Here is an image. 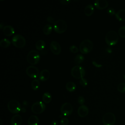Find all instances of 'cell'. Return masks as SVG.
<instances>
[{
	"mask_svg": "<svg viewBox=\"0 0 125 125\" xmlns=\"http://www.w3.org/2000/svg\"><path fill=\"white\" fill-rule=\"evenodd\" d=\"M119 41V35L114 31L111 30L108 31L105 37V41L108 45L112 46L117 44Z\"/></svg>",
	"mask_w": 125,
	"mask_h": 125,
	"instance_id": "cell-1",
	"label": "cell"
},
{
	"mask_svg": "<svg viewBox=\"0 0 125 125\" xmlns=\"http://www.w3.org/2000/svg\"><path fill=\"white\" fill-rule=\"evenodd\" d=\"M93 48V42L89 39L83 40L79 46V50L82 54H87L90 52Z\"/></svg>",
	"mask_w": 125,
	"mask_h": 125,
	"instance_id": "cell-2",
	"label": "cell"
},
{
	"mask_svg": "<svg viewBox=\"0 0 125 125\" xmlns=\"http://www.w3.org/2000/svg\"><path fill=\"white\" fill-rule=\"evenodd\" d=\"M26 59L27 62L32 65L37 64L40 59L39 52L35 50H30L27 54Z\"/></svg>",
	"mask_w": 125,
	"mask_h": 125,
	"instance_id": "cell-3",
	"label": "cell"
},
{
	"mask_svg": "<svg viewBox=\"0 0 125 125\" xmlns=\"http://www.w3.org/2000/svg\"><path fill=\"white\" fill-rule=\"evenodd\" d=\"M67 23L62 19H59L55 21L53 24V28L57 33H62L67 29Z\"/></svg>",
	"mask_w": 125,
	"mask_h": 125,
	"instance_id": "cell-4",
	"label": "cell"
},
{
	"mask_svg": "<svg viewBox=\"0 0 125 125\" xmlns=\"http://www.w3.org/2000/svg\"><path fill=\"white\" fill-rule=\"evenodd\" d=\"M85 71L84 68L80 65L73 66L71 70V75L76 79H81L85 76Z\"/></svg>",
	"mask_w": 125,
	"mask_h": 125,
	"instance_id": "cell-5",
	"label": "cell"
},
{
	"mask_svg": "<svg viewBox=\"0 0 125 125\" xmlns=\"http://www.w3.org/2000/svg\"><path fill=\"white\" fill-rule=\"evenodd\" d=\"M7 108L8 110L13 114L18 113L21 111V108L19 102L15 99L11 100L8 102Z\"/></svg>",
	"mask_w": 125,
	"mask_h": 125,
	"instance_id": "cell-6",
	"label": "cell"
},
{
	"mask_svg": "<svg viewBox=\"0 0 125 125\" xmlns=\"http://www.w3.org/2000/svg\"><path fill=\"white\" fill-rule=\"evenodd\" d=\"M12 43L16 47H23L26 43L24 37L21 34H15L12 38Z\"/></svg>",
	"mask_w": 125,
	"mask_h": 125,
	"instance_id": "cell-7",
	"label": "cell"
},
{
	"mask_svg": "<svg viewBox=\"0 0 125 125\" xmlns=\"http://www.w3.org/2000/svg\"><path fill=\"white\" fill-rule=\"evenodd\" d=\"M45 104L42 101H38L33 104L31 106V111L35 114L42 113L45 109Z\"/></svg>",
	"mask_w": 125,
	"mask_h": 125,
	"instance_id": "cell-8",
	"label": "cell"
},
{
	"mask_svg": "<svg viewBox=\"0 0 125 125\" xmlns=\"http://www.w3.org/2000/svg\"><path fill=\"white\" fill-rule=\"evenodd\" d=\"M104 125H114L116 122L115 115L111 112L105 113L102 119Z\"/></svg>",
	"mask_w": 125,
	"mask_h": 125,
	"instance_id": "cell-9",
	"label": "cell"
},
{
	"mask_svg": "<svg viewBox=\"0 0 125 125\" xmlns=\"http://www.w3.org/2000/svg\"><path fill=\"white\" fill-rule=\"evenodd\" d=\"M26 73L30 78L34 79L39 76V70L38 68L34 65H30L26 68Z\"/></svg>",
	"mask_w": 125,
	"mask_h": 125,
	"instance_id": "cell-10",
	"label": "cell"
},
{
	"mask_svg": "<svg viewBox=\"0 0 125 125\" xmlns=\"http://www.w3.org/2000/svg\"><path fill=\"white\" fill-rule=\"evenodd\" d=\"M73 110V108L71 104L67 102L63 103L61 107V112L64 116H68L71 115Z\"/></svg>",
	"mask_w": 125,
	"mask_h": 125,
	"instance_id": "cell-11",
	"label": "cell"
},
{
	"mask_svg": "<svg viewBox=\"0 0 125 125\" xmlns=\"http://www.w3.org/2000/svg\"><path fill=\"white\" fill-rule=\"evenodd\" d=\"M50 48L51 52L55 55H59L61 51V47L59 42L55 41H52L50 44Z\"/></svg>",
	"mask_w": 125,
	"mask_h": 125,
	"instance_id": "cell-12",
	"label": "cell"
},
{
	"mask_svg": "<svg viewBox=\"0 0 125 125\" xmlns=\"http://www.w3.org/2000/svg\"><path fill=\"white\" fill-rule=\"evenodd\" d=\"M77 112L80 117H85L89 113V109L86 105L84 104L81 105L79 107Z\"/></svg>",
	"mask_w": 125,
	"mask_h": 125,
	"instance_id": "cell-13",
	"label": "cell"
},
{
	"mask_svg": "<svg viewBox=\"0 0 125 125\" xmlns=\"http://www.w3.org/2000/svg\"><path fill=\"white\" fill-rule=\"evenodd\" d=\"M94 4L97 9H104L108 6V3L106 0H96Z\"/></svg>",
	"mask_w": 125,
	"mask_h": 125,
	"instance_id": "cell-14",
	"label": "cell"
},
{
	"mask_svg": "<svg viewBox=\"0 0 125 125\" xmlns=\"http://www.w3.org/2000/svg\"><path fill=\"white\" fill-rule=\"evenodd\" d=\"M50 71L46 69H44L42 70L39 74V80L41 81H47L50 77Z\"/></svg>",
	"mask_w": 125,
	"mask_h": 125,
	"instance_id": "cell-15",
	"label": "cell"
},
{
	"mask_svg": "<svg viewBox=\"0 0 125 125\" xmlns=\"http://www.w3.org/2000/svg\"><path fill=\"white\" fill-rule=\"evenodd\" d=\"M22 122V118L19 114H15L11 119V125H21Z\"/></svg>",
	"mask_w": 125,
	"mask_h": 125,
	"instance_id": "cell-16",
	"label": "cell"
},
{
	"mask_svg": "<svg viewBox=\"0 0 125 125\" xmlns=\"http://www.w3.org/2000/svg\"><path fill=\"white\" fill-rule=\"evenodd\" d=\"M2 30L4 34L7 36H11L15 33V29L13 26L10 25L4 26L2 29Z\"/></svg>",
	"mask_w": 125,
	"mask_h": 125,
	"instance_id": "cell-17",
	"label": "cell"
},
{
	"mask_svg": "<svg viewBox=\"0 0 125 125\" xmlns=\"http://www.w3.org/2000/svg\"><path fill=\"white\" fill-rule=\"evenodd\" d=\"M116 18L119 21H125V9H120L115 14Z\"/></svg>",
	"mask_w": 125,
	"mask_h": 125,
	"instance_id": "cell-18",
	"label": "cell"
},
{
	"mask_svg": "<svg viewBox=\"0 0 125 125\" xmlns=\"http://www.w3.org/2000/svg\"><path fill=\"white\" fill-rule=\"evenodd\" d=\"M94 11V5L92 4H87L84 10V14L87 16H90L93 14Z\"/></svg>",
	"mask_w": 125,
	"mask_h": 125,
	"instance_id": "cell-19",
	"label": "cell"
},
{
	"mask_svg": "<svg viewBox=\"0 0 125 125\" xmlns=\"http://www.w3.org/2000/svg\"><path fill=\"white\" fill-rule=\"evenodd\" d=\"M28 125H38L39 123V118L36 115L30 116L27 121Z\"/></svg>",
	"mask_w": 125,
	"mask_h": 125,
	"instance_id": "cell-20",
	"label": "cell"
},
{
	"mask_svg": "<svg viewBox=\"0 0 125 125\" xmlns=\"http://www.w3.org/2000/svg\"><path fill=\"white\" fill-rule=\"evenodd\" d=\"M42 99L44 103L49 104L52 100L51 94L48 92H44L42 96Z\"/></svg>",
	"mask_w": 125,
	"mask_h": 125,
	"instance_id": "cell-21",
	"label": "cell"
},
{
	"mask_svg": "<svg viewBox=\"0 0 125 125\" xmlns=\"http://www.w3.org/2000/svg\"><path fill=\"white\" fill-rule=\"evenodd\" d=\"M35 46L37 50H42L44 48L45 46V42L43 40H39L36 42Z\"/></svg>",
	"mask_w": 125,
	"mask_h": 125,
	"instance_id": "cell-22",
	"label": "cell"
},
{
	"mask_svg": "<svg viewBox=\"0 0 125 125\" xmlns=\"http://www.w3.org/2000/svg\"><path fill=\"white\" fill-rule=\"evenodd\" d=\"M65 88L69 92H73L75 90L76 88V85L75 83L73 82H68L66 83Z\"/></svg>",
	"mask_w": 125,
	"mask_h": 125,
	"instance_id": "cell-23",
	"label": "cell"
},
{
	"mask_svg": "<svg viewBox=\"0 0 125 125\" xmlns=\"http://www.w3.org/2000/svg\"><path fill=\"white\" fill-rule=\"evenodd\" d=\"M40 85V82L39 80L37 79H35L33 80L31 83V87L34 90H37L39 88Z\"/></svg>",
	"mask_w": 125,
	"mask_h": 125,
	"instance_id": "cell-24",
	"label": "cell"
},
{
	"mask_svg": "<svg viewBox=\"0 0 125 125\" xmlns=\"http://www.w3.org/2000/svg\"><path fill=\"white\" fill-rule=\"evenodd\" d=\"M11 44V42L6 38H3L0 41V45L3 48L8 47Z\"/></svg>",
	"mask_w": 125,
	"mask_h": 125,
	"instance_id": "cell-25",
	"label": "cell"
},
{
	"mask_svg": "<svg viewBox=\"0 0 125 125\" xmlns=\"http://www.w3.org/2000/svg\"><path fill=\"white\" fill-rule=\"evenodd\" d=\"M84 59V56L83 55L81 54H79L75 56V57H74V61L75 63L78 65L79 64L81 63L83 61Z\"/></svg>",
	"mask_w": 125,
	"mask_h": 125,
	"instance_id": "cell-26",
	"label": "cell"
},
{
	"mask_svg": "<svg viewBox=\"0 0 125 125\" xmlns=\"http://www.w3.org/2000/svg\"><path fill=\"white\" fill-rule=\"evenodd\" d=\"M52 31V26L50 24H46L43 28V32L45 35L50 34Z\"/></svg>",
	"mask_w": 125,
	"mask_h": 125,
	"instance_id": "cell-27",
	"label": "cell"
},
{
	"mask_svg": "<svg viewBox=\"0 0 125 125\" xmlns=\"http://www.w3.org/2000/svg\"><path fill=\"white\" fill-rule=\"evenodd\" d=\"M117 90L121 93L125 92V83H121L117 86Z\"/></svg>",
	"mask_w": 125,
	"mask_h": 125,
	"instance_id": "cell-28",
	"label": "cell"
},
{
	"mask_svg": "<svg viewBox=\"0 0 125 125\" xmlns=\"http://www.w3.org/2000/svg\"><path fill=\"white\" fill-rule=\"evenodd\" d=\"M118 35L122 38H125V25L120 27L118 30Z\"/></svg>",
	"mask_w": 125,
	"mask_h": 125,
	"instance_id": "cell-29",
	"label": "cell"
},
{
	"mask_svg": "<svg viewBox=\"0 0 125 125\" xmlns=\"http://www.w3.org/2000/svg\"><path fill=\"white\" fill-rule=\"evenodd\" d=\"M79 83L83 87H85L88 84V82L87 81L86 79L84 78H82L81 79H80V81H79Z\"/></svg>",
	"mask_w": 125,
	"mask_h": 125,
	"instance_id": "cell-30",
	"label": "cell"
},
{
	"mask_svg": "<svg viewBox=\"0 0 125 125\" xmlns=\"http://www.w3.org/2000/svg\"><path fill=\"white\" fill-rule=\"evenodd\" d=\"M69 123L68 119L66 117H63L61 119L60 124L61 125H68Z\"/></svg>",
	"mask_w": 125,
	"mask_h": 125,
	"instance_id": "cell-31",
	"label": "cell"
},
{
	"mask_svg": "<svg viewBox=\"0 0 125 125\" xmlns=\"http://www.w3.org/2000/svg\"><path fill=\"white\" fill-rule=\"evenodd\" d=\"M69 50L70 51L72 52V53H77L79 51V49L77 47V46L75 45H72L69 47Z\"/></svg>",
	"mask_w": 125,
	"mask_h": 125,
	"instance_id": "cell-32",
	"label": "cell"
},
{
	"mask_svg": "<svg viewBox=\"0 0 125 125\" xmlns=\"http://www.w3.org/2000/svg\"><path fill=\"white\" fill-rule=\"evenodd\" d=\"M78 103L81 105H83V104L85 103V99L82 96H80L78 98Z\"/></svg>",
	"mask_w": 125,
	"mask_h": 125,
	"instance_id": "cell-33",
	"label": "cell"
},
{
	"mask_svg": "<svg viewBox=\"0 0 125 125\" xmlns=\"http://www.w3.org/2000/svg\"><path fill=\"white\" fill-rule=\"evenodd\" d=\"M107 13L111 16H113L114 15H115L116 14L115 9L112 7H110L107 10Z\"/></svg>",
	"mask_w": 125,
	"mask_h": 125,
	"instance_id": "cell-34",
	"label": "cell"
},
{
	"mask_svg": "<svg viewBox=\"0 0 125 125\" xmlns=\"http://www.w3.org/2000/svg\"><path fill=\"white\" fill-rule=\"evenodd\" d=\"M46 20L48 22L51 23H54L55 21V19L53 17L50 16H49L46 18Z\"/></svg>",
	"mask_w": 125,
	"mask_h": 125,
	"instance_id": "cell-35",
	"label": "cell"
},
{
	"mask_svg": "<svg viewBox=\"0 0 125 125\" xmlns=\"http://www.w3.org/2000/svg\"><path fill=\"white\" fill-rule=\"evenodd\" d=\"M71 1L69 0H60V2L62 4H68Z\"/></svg>",
	"mask_w": 125,
	"mask_h": 125,
	"instance_id": "cell-36",
	"label": "cell"
},
{
	"mask_svg": "<svg viewBox=\"0 0 125 125\" xmlns=\"http://www.w3.org/2000/svg\"><path fill=\"white\" fill-rule=\"evenodd\" d=\"M51 125H58V122L56 120H54L51 122Z\"/></svg>",
	"mask_w": 125,
	"mask_h": 125,
	"instance_id": "cell-37",
	"label": "cell"
},
{
	"mask_svg": "<svg viewBox=\"0 0 125 125\" xmlns=\"http://www.w3.org/2000/svg\"><path fill=\"white\" fill-rule=\"evenodd\" d=\"M21 111L22 113H24L26 112V109L24 107H22L21 108Z\"/></svg>",
	"mask_w": 125,
	"mask_h": 125,
	"instance_id": "cell-38",
	"label": "cell"
},
{
	"mask_svg": "<svg viewBox=\"0 0 125 125\" xmlns=\"http://www.w3.org/2000/svg\"><path fill=\"white\" fill-rule=\"evenodd\" d=\"M108 52H109V53L111 52H112V49H111L110 48H108Z\"/></svg>",
	"mask_w": 125,
	"mask_h": 125,
	"instance_id": "cell-39",
	"label": "cell"
},
{
	"mask_svg": "<svg viewBox=\"0 0 125 125\" xmlns=\"http://www.w3.org/2000/svg\"><path fill=\"white\" fill-rule=\"evenodd\" d=\"M0 122H1V125H2V120H1V119H0Z\"/></svg>",
	"mask_w": 125,
	"mask_h": 125,
	"instance_id": "cell-40",
	"label": "cell"
},
{
	"mask_svg": "<svg viewBox=\"0 0 125 125\" xmlns=\"http://www.w3.org/2000/svg\"><path fill=\"white\" fill-rule=\"evenodd\" d=\"M124 78H125V75H124Z\"/></svg>",
	"mask_w": 125,
	"mask_h": 125,
	"instance_id": "cell-41",
	"label": "cell"
}]
</instances>
